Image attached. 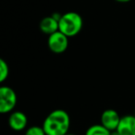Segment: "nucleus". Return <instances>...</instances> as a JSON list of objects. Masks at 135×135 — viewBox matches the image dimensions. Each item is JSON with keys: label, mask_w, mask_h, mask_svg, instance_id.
I'll return each instance as SVG.
<instances>
[{"label": "nucleus", "mask_w": 135, "mask_h": 135, "mask_svg": "<svg viewBox=\"0 0 135 135\" xmlns=\"http://www.w3.org/2000/svg\"><path fill=\"white\" fill-rule=\"evenodd\" d=\"M9 75V68L4 59H0V81L4 83Z\"/></svg>", "instance_id": "nucleus-10"}, {"label": "nucleus", "mask_w": 135, "mask_h": 135, "mask_svg": "<svg viewBox=\"0 0 135 135\" xmlns=\"http://www.w3.org/2000/svg\"><path fill=\"white\" fill-rule=\"evenodd\" d=\"M117 2H120V3H127V2H129L131 0H115Z\"/></svg>", "instance_id": "nucleus-12"}, {"label": "nucleus", "mask_w": 135, "mask_h": 135, "mask_svg": "<svg viewBox=\"0 0 135 135\" xmlns=\"http://www.w3.org/2000/svg\"><path fill=\"white\" fill-rule=\"evenodd\" d=\"M28 118L21 111H13L8 118L9 127L15 131H21L27 127Z\"/></svg>", "instance_id": "nucleus-7"}, {"label": "nucleus", "mask_w": 135, "mask_h": 135, "mask_svg": "<svg viewBox=\"0 0 135 135\" xmlns=\"http://www.w3.org/2000/svg\"><path fill=\"white\" fill-rule=\"evenodd\" d=\"M85 135H111V131L102 124H95L87 129Z\"/></svg>", "instance_id": "nucleus-9"}, {"label": "nucleus", "mask_w": 135, "mask_h": 135, "mask_svg": "<svg viewBox=\"0 0 135 135\" xmlns=\"http://www.w3.org/2000/svg\"><path fill=\"white\" fill-rule=\"evenodd\" d=\"M133 115H134V117H135V110H134V114H133Z\"/></svg>", "instance_id": "nucleus-14"}, {"label": "nucleus", "mask_w": 135, "mask_h": 135, "mask_svg": "<svg viewBox=\"0 0 135 135\" xmlns=\"http://www.w3.org/2000/svg\"><path fill=\"white\" fill-rule=\"evenodd\" d=\"M59 31L68 37H73L80 33L83 26V18L77 12H67L59 19Z\"/></svg>", "instance_id": "nucleus-2"}, {"label": "nucleus", "mask_w": 135, "mask_h": 135, "mask_svg": "<svg viewBox=\"0 0 135 135\" xmlns=\"http://www.w3.org/2000/svg\"><path fill=\"white\" fill-rule=\"evenodd\" d=\"M47 45L50 51L55 54H61L67 50L69 46V37L60 31L48 35Z\"/></svg>", "instance_id": "nucleus-4"}, {"label": "nucleus", "mask_w": 135, "mask_h": 135, "mask_svg": "<svg viewBox=\"0 0 135 135\" xmlns=\"http://www.w3.org/2000/svg\"><path fill=\"white\" fill-rule=\"evenodd\" d=\"M25 135H46L43 127L39 126H32L28 128L25 131Z\"/></svg>", "instance_id": "nucleus-11"}, {"label": "nucleus", "mask_w": 135, "mask_h": 135, "mask_svg": "<svg viewBox=\"0 0 135 135\" xmlns=\"http://www.w3.org/2000/svg\"><path fill=\"white\" fill-rule=\"evenodd\" d=\"M65 135H76V134H71V133H67V134H65Z\"/></svg>", "instance_id": "nucleus-13"}, {"label": "nucleus", "mask_w": 135, "mask_h": 135, "mask_svg": "<svg viewBox=\"0 0 135 135\" xmlns=\"http://www.w3.org/2000/svg\"><path fill=\"white\" fill-rule=\"evenodd\" d=\"M17 94L8 86L0 87V112L7 114L13 111L17 105Z\"/></svg>", "instance_id": "nucleus-3"}, {"label": "nucleus", "mask_w": 135, "mask_h": 135, "mask_svg": "<svg viewBox=\"0 0 135 135\" xmlns=\"http://www.w3.org/2000/svg\"><path fill=\"white\" fill-rule=\"evenodd\" d=\"M58 20L56 19L54 16H49V17H45L40 22V30L42 32L50 35V34L54 33V32L59 31V23H58Z\"/></svg>", "instance_id": "nucleus-8"}, {"label": "nucleus", "mask_w": 135, "mask_h": 135, "mask_svg": "<svg viewBox=\"0 0 135 135\" xmlns=\"http://www.w3.org/2000/svg\"><path fill=\"white\" fill-rule=\"evenodd\" d=\"M121 119V117L119 116L118 112L114 109H107L101 115L100 121L102 125L105 127L110 131H116L118 124Z\"/></svg>", "instance_id": "nucleus-5"}, {"label": "nucleus", "mask_w": 135, "mask_h": 135, "mask_svg": "<svg viewBox=\"0 0 135 135\" xmlns=\"http://www.w3.org/2000/svg\"><path fill=\"white\" fill-rule=\"evenodd\" d=\"M70 118L67 111L56 109L45 118L42 127L46 135H65L69 133Z\"/></svg>", "instance_id": "nucleus-1"}, {"label": "nucleus", "mask_w": 135, "mask_h": 135, "mask_svg": "<svg viewBox=\"0 0 135 135\" xmlns=\"http://www.w3.org/2000/svg\"><path fill=\"white\" fill-rule=\"evenodd\" d=\"M116 131L119 135H135L134 115H127L121 117V119Z\"/></svg>", "instance_id": "nucleus-6"}]
</instances>
